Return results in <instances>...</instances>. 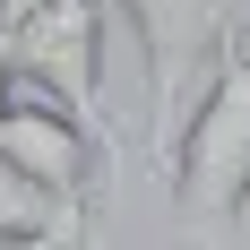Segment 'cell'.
Returning a JSON list of instances; mask_svg holds the SVG:
<instances>
[{"label": "cell", "instance_id": "cell-1", "mask_svg": "<svg viewBox=\"0 0 250 250\" xmlns=\"http://www.w3.org/2000/svg\"><path fill=\"white\" fill-rule=\"evenodd\" d=\"M173 216L181 233H199L207 250L225 242V225L250 207V52L225 43L216 52V69H207L199 104H190V121L173 138Z\"/></svg>", "mask_w": 250, "mask_h": 250}, {"label": "cell", "instance_id": "cell-2", "mask_svg": "<svg viewBox=\"0 0 250 250\" xmlns=\"http://www.w3.org/2000/svg\"><path fill=\"white\" fill-rule=\"evenodd\" d=\"M104 9H121L129 35H138V61H147V147H155V164H173V138H181V121H190V104H199L207 69L233 43L250 0H104Z\"/></svg>", "mask_w": 250, "mask_h": 250}, {"label": "cell", "instance_id": "cell-3", "mask_svg": "<svg viewBox=\"0 0 250 250\" xmlns=\"http://www.w3.org/2000/svg\"><path fill=\"white\" fill-rule=\"evenodd\" d=\"M0 164H18L43 199L95 216V181L112 173V138H95L61 95H43L35 78H18V95L0 112ZM104 190H112V181H104Z\"/></svg>", "mask_w": 250, "mask_h": 250}, {"label": "cell", "instance_id": "cell-4", "mask_svg": "<svg viewBox=\"0 0 250 250\" xmlns=\"http://www.w3.org/2000/svg\"><path fill=\"white\" fill-rule=\"evenodd\" d=\"M9 52H18V78L61 95L95 138H112V121H104V0H43L9 35Z\"/></svg>", "mask_w": 250, "mask_h": 250}, {"label": "cell", "instance_id": "cell-5", "mask_svg": "<svg viewBox=\"0 0 250 250\" xmlns=\"http://www.w3.org/2000/svg\"><path fill=\"white\" fill-rule=\"evenodd\" d=\"M0 250H95V216H61L52 233H9Z\"/></svg>", "mask_w": 250, "mask_h": 250}, {"label": "cell", "instance_id": "cell-6", "mask_svg": "<svg viewBox=\"0 0 250 250\" xmlns=\"http://www.w3.org/2000/svg\"><path fill=\"white\" fill-rule=\"evenodd\" d=\"M9 95H18V52H9V35H0V112H9Z\"/></svg>", "mask_w": 250, "mask_h": 250}, {"label": "cell", "instance_id": "cell-7", "mask_svg": "<svg viewBox=\"0 0 250 250\" xmlns=\"http://www.w3.org/2000/svg\"><path fill=\"white\" fill-rule=\"evenodd\" d=\"M35 9H43V0H0V35H18V26L35 18Z\"/></svg>", "mask_w": 250, "mask_h": 250}, {"label": "cell", "instance_id": "cell-8", "mask_svg": "<svg viewBox=\"0 0 250 250\" xmlns=\"http://www.w3.org/2000/svg\"><path fill=\"white\" fill-rule=\"evenodd\" d=\"M95 250H121V242H112V233H104V225H95Z\"/></svg>", "mask_w": 250, "mask_h": 250}]
</instances>
